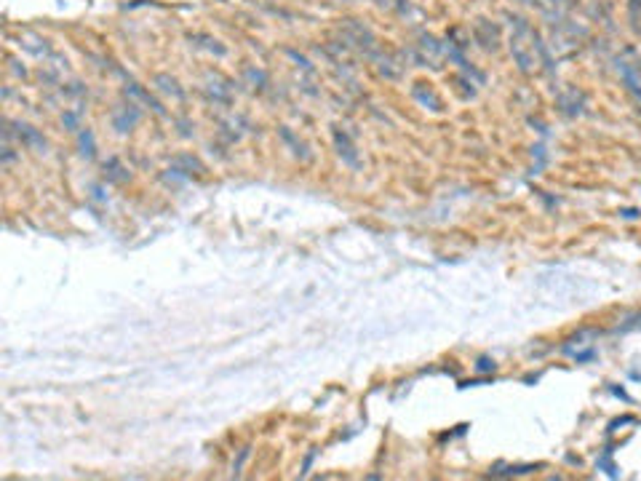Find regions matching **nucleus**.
Returning a JSON list of instances; mask_svg holds the SVG:
<instances>
[{"instance_id": "2", "label": "nucleus", "mask_w": 641, "mask_h": 481, "mask_svg": "<svg viewBox=\"0 0 641 481\" xmlns=\"http://www.w3.org/2000/svg\"><path fill=\"white\" fill-rule=\"evenodd\" d=\"M334 139H337V148H340V155H343L345 161L358 166V155H356V150H353V145H350V139H347L343 131H334Z\"/></svg>"}, {"instance_id": "3", "label": "nucleus", "mask_w": 641, "mask_h": 481, "mask_svg": "<svg viewBox=\"0 0 641 481\" xmlns=\"http://www.w3.org/2000/svg\"><path fill=\"white\" fill-rule=\"evenodd\" d=\"M478 369H481V372H489V369H492V372H494V361L481 359V361H478Z\"/></svg>"}, {"instance_id": "1", "label": "nucleus", "mask_w": 641, "mask_h": 481, "mask_svg": "<svg viewBox=\"0 0 641 481\" xmlns=\"http://www.w3.org/2000/svg\"><path fill=\"white\" fill-rule=\"evenodd\" d=\"M617 73H620V78H623V83H626V89L636 96V99H641V73L631 64V62H620L617 64Z\"/></svg>"}]
</instances>
